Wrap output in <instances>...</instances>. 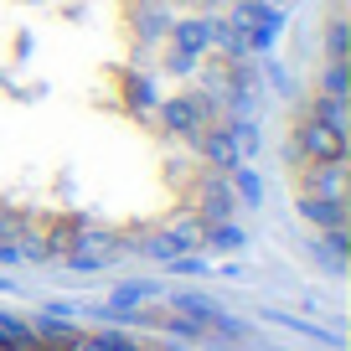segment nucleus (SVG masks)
Masks as SVG:
<instances>
[{"label":"nucleus","mask_w":351,"mask_h":351,"mask_svg":"<svg viewBox=\"0 0 351 351\" xmlns=\"http://www.w3.org/2000/svg\"><path fill=\"white\" fill-rule=\"evenodd\" d=\"M279 0H0V243L109 253L228 202Z\"/></svg>","instance_id":"1"}]
</instances>
